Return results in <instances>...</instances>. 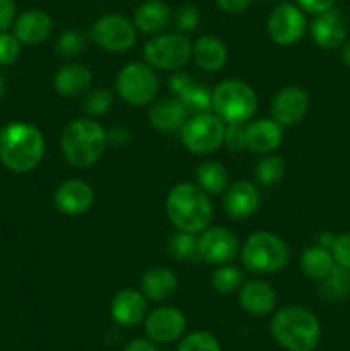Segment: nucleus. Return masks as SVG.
<instances>
[{
  "label": "nucleus",
  "mask_w": 350,
  "mask_h": 351,
  "mask_svg": "<svg viewBox=\"0 0 350 351\" xmlns=\"http://www.w3.org/2000/svg\"><path fill=\"white\" fill-rule=\"evenodd\" d=\"M45 156V137L38 127L14 122L0 130V161L14 173L33 171Z\"/></svg>",
  "instance_id": "f257e3e1"
},
{
  "label": "nucleus",
  "mask_w": 350,
  "mask_h": 351,
  "mask_svg": "<svg viewBox=\"0 0 350 351\" xmlns=\"http://www.w3.org/2000/svg\"><path fill=\"white\" fill-rule=\"evenodd\" d=\"M271 336L287 351H314L321 341V324L309 308L287 305L271 317Z\"/></svg>",
  "instance_id": "f03ea898"
},
{
  "label": "nucleus",
  "mask_w": 350,
  "mask_h": 351,
  "mask_svg": "<svg viewBox=\"0 0 350 351\" xmlns=\"http://www.w3.org/2000/svg\"><path fill=\"white\" fill-rule=\"evenodd\" d=\"M167 215L177 230L199 235L211 226L213 204L202 189L196 184L182 182L168 192Z\"/></svg>",
  "instance_id": "7ed1b4c3"
},
{
  "label": "nucleus",
  "mask_w": 350,
  "mask_h": 351,
  "mask_svg": "<svg viewBox=\"0 0 350 351\" xmlns=\"http://www.w3.org/2000/svg\"><path fill=\"white\" fill-rule=\"evenodd\" d=\"M108 144V132L93 119L72 120L60 136V149L74 168H91L102 160Z\"/></svg>",
  "instance_id": "20e7f679"
},
{
  "label": "nucleus",
  "mask_w": 350,
  "mask_h": 351,
  "mask_svg": "<svg viewBox=\"0 0 350 351\" xmlns=\"http://www.w3.org/2000/svg\"><path fill=\"white\" fill-rule=\"evenodd\" d=\"M244 267L254 274H275L290 263V249L280 237L270 232L253 233L240 247Z\"/></svg>",
  "instance_id": "39448f33"
},
{
  "label": "nucleus",
  "mask_w": 350,
  "mask_h": 351,
  "mask_svg": "<svg viewBox=\"0 0 350 351\" xmlns=\"http://www.w3.org/2000/svg\"><path fill=\"white\" fill-rule=\"evenodd\" d=\"M256 91L239 79L222 81L211 91V112L225 123H247L257 110Z\"/></svg>",
  "instance_id": "423d86ee"
},
{
  "label": "nucleus",
  "mask_w": 350,
  "mask_h": 351,
  "mask_svg": "<svg viewBox=\"0 0 350 351\" xmlns=\"http://www.w3.org/2000/svg\"><path fill=\"white\" fill-rule=\"evenodd\" d=\"M226 123L213 112L194 113L180 129L185 149L198 156L211 154L223 146Z\"/></svg>",
  "instance_id": "0eeeda50"
},
{
  "label": "nucleus",
  "mask_w": 350,
  "mask_h": 351,
  "mask_svg": "<svg viewBox=\"0 0 350 351\" xmlns=\"http://www.w3.org/2000/svg\"><path fill=\"white\" fill-rule=\"evenodd\" d=\"M158 82L154 69L143 62H130L117 74L115 89L120 98L132 106H146L156 98Z\"/></svg>",
  "instance_id": "6e6552de"
},
{
  "label": "nucleus",
  "mask_w": 350,
  "mask_h": 351,
  "mask_svg": "<svg viewBox=\"0 0 350 351\" xmlns=\"http://www.w3.org/2000/svg\"><path fill=\"white\" fill-rule=\"evenodd\" d=\"M144 60L160 71H180L192 58V45L182 33L154 34L144 45Z\"/></svg>",
  "instance_id": "1a4fd4ad"
},
{
  "label": "nucleus",
  "mask_w": 350,
  "mask_h": 351,
  "mask_svg": "<svg viewBox=\"0 0 350 351\" xmlns=\"http://www.w3.org/2000/svg\"><path fill=\"white\" fill-rule=\"evenodd\" d=\"M89 40L102 50L122 53L136 45L137 29L132 21L120 14H105L98 17L89 29Z\"/></svg>",
  "instance_id": "9d476101"
},
{
  "label": "nucleus",
  "mask_w": 350,
  "mask_h": 351,
  "mask_svg": "<svg viewBox=\"0 0 350 351\" xmlns=\"http://www.w3.org/2000/svg\"><path fill=\"white\" fill-rule=\"evenodd\" d=\"M305 27H307L305 14L297 3H280L268 16V36L280 47H292L299 43L304 36Z\"/></svg>",
  "instance_id": "9b49d317"
},
{
  "label": "nucleus",
  "mask_w": 350,
  "mask_h": 351,
  "mask_svg": "<svg viewBox=\"0 0 350 351\" xmlns=\"http://www.w3.org/2000/svg\"><path fill=\"white\" fill-rule=\"evenodd\" d=\"M199 259L208 264H229L239 256V239L232 230L225 226H209L198 239Z\"/></svg>",
  "instance_id": "f8f14e48"
},
{
  "label": "nucleus",
  "mask_w": 350,
  "mask_h": 351,
  "mask_svg": "<svg viewBox=\"0 0 350 351\" xmlns=\"http://www.w3.org/2000/svg\"><path fill=\"white\" fill-rule=\"evenodd\" d=\"M185 326H187V319L184 312L175 307H160L150 312L144 319V331L148 338L161 345L174 343L182 338Z\"/></svg>",
  "instance_id": "ddd939ff"
},
{
  "label": "nucleus",
  "mask_w": 350,
  "mask_h": 351,
  "mask_svg": "<svg viewBox=\"0 0 350 351\" xmlns=\"http://www.w3.org/2000/svg\"><path fill=\"white\" fill-rule=\"evenodd\" d=\"M54 204L65 216L86 215L95 204V191L88 182L71 178L58 185L54 194Z\"/></svg>",
  "instance_id": "4468645a"
},
{
  "label": "nucleus",
  "mask_w": 350,
  "mask_h": 351,
  "mask_svg": "<svg viewBox=\"0 0 350 351\" xmlns=\"http://www.w3.org/2000/svg\"><path fill=\"white\" fill-rule=\"evenodd\" d=\"M261 194L256 184L249 180H237L225 191L223 209L230 219L242 221L249 219L259 209Z\"/></svg>",
  "instance_id": "2eb2a0df"
},
{
  "label": "nucleus",
  "mask_w": 350,
  "mask_h": 351,
  "mask_svg": "<svg viewBox=\"0 0 350 351\" xmlns=\"http://www.w3.org/2000/svg\"><path fill=\"white\" fill-rule=\"evenodd\" d=\"M309 110V96L299 86H288L271 101V117L281 127H290L301 122Z\"/></svg>",
  "instance_id": "dca6fc26"
},
{
  "label": "nucleus",
  "mask_w": 350,
  "mask_h": 351,
  "mask_svg": "<svg viewBox=\"0 0 350 351\" xmlns=\"http://www.w3.org/2000/svg\"><path fill=\"white\" fill-rule=\"evenodd\" d=\"M311 36L323 50H336L347 40V23L338 9H329L316 14L311 24Z\"/></svg>",
  "instance_id": "f3484780"
},
{
  "label": "nucleus",
  "mask_w": 350,
  "mask_h": 351,
  "mask_svg": "<svg viewBox=\"0 0 350 351\" xmlns=\"http://www.w3.org/2000/svg\"><path fill=\"white\" fill-rule=\"evenodd\" d=\"M168 88L191 113L211 112V91L192 75L175 71V74L168 79Z\"/></svg>",
  "instance_id": "a211bd4d"
},
{
  "label": "nucleus",
  "mask_w": 350,
  "mask_h": 351,
  "mask_svg": "<svg viewBox=\"0 0 350 351\" xmlns=\"http://www.w3.org/2000/svg\"><path fill=\"white\" fill-rule=\"evenodd\" d=\"M112 319L122 328H132V326L144 322L148 315V298L144 297L143 291L120 290L113 297L112 305H110Z\"/></svg>",
  "instance_id": "6ab92c4d"
},
{
  "label": "nucleus",
  "mask_w": 350,
  "mask_h": 351,
  "mask_svg": "<svg viewBox=\"0 0 350 351\" xmlns=\"http://www.w3.org/2000/svg\"><path fill=\"white\" fill-rule=\"evenodd\" d=\"M246 149L256 154H270L280 147L283 141V127L270 119H257L244 127Z\"/></svg>",
  "instance_id": "aec40b11"
},
{
  "label": "nucleus",
  "mask_w": 350,
  "mask_h": 351,
  "mask_svg": "<svg viewBox=\"0 0 350 351\" xmlns=\"http://www.w3.org/2000/svg\"><path fill=\"white\" fill-rule=\"evenodd\" d=\"M54 31V19L48 12L31 9L14 21V34L23 45H40L48 40Z\"/></svg>",
  "instance_id": "412c9836"
},
{
  "label": "nucleus",
  "mask_w": 350,
  "mask_h": 351,
  "mask_svg": "<svg viewBox=\"0 0 350 351\" xmlns=\"http://www.w3.org/2000/svg\"><path fill=\"white\" fill-rule=\"evenodd\" d=\"M189 113L191 112L187 110V106L174 96V98H163L153 103L150 113H148V119L154 130L172 134L182 129V125L187 122Z\"/></svg>",
  "instance_id": "4be33fe9"
},
{
  "label": "nucleus",
  "mask_w": 350,
  "mask_h": 351,
  "mask_svg": "<svg viewBox=\"0 0 350 351\" xmlns=\"http://www.w3.org/2000/svg\"><path fill=\"white\" fill-rule=\"evenodd\" d=\"M239 305L247 314L264 317V315H270L277 307V293L266 281H249L240 287Z\"/></svg>",
  "instance_id": "5701e85b"
},
{
  "label": "nucleus",
  "mask_w": 350,
  "mask_h": 351,
  "mask_svg": "<svg viewBox=\"0 0 350 351\" xmlns=\"http://www.w3.org/2000/svg\"><path fill=\"white\" fill-rule=\"evenodd\" d=\"M174 19L172 9L163 0H146L134 10V26L144 34H160Z\"/></svg>",
  "instance_id": "b1692460"
},
{
  "label": "nucleus",
  "mask_w": 350,
  "mask_h": 351,
  "mask_svg": "<svg viewBox=\"0 0 350 351\" xmlns=\"http://www.w3.org/2000/svg\"><path fill=\"white\" fill-rule=\"evenodd\" d=\"M178 290L177 274L170 267H151L141 278V291L148 300L165 302Z\"/></svg>",
  "instance_id": "393cba45"
},
{
  "label": "nucleus",
  "mask_w": 350,
  "mask_h": 351,
  "mask_svg": "<svg viewBox=\"0 0 350 351\" xmlns=\"http://www.w3.org/2000/svg\"><path fill=\"white\" fill-rule=\"evenodd\" d=\"M192 58L201 71L213 74L226 65L229 50L220 38L206 34L192 45Z\"/></svg>",
  "instance_id": "a878e982"
},
{
  "label": "nucleus",
  "mask_w": 350,
  "mask_h": 351,
  "mask_svg": "<svg viewBox=\"0 0 350 351\" xmlns=\"http://www.w3.org/2000/svg\"><path fill=\"white\" fill-rule=\"evenodd\" d=\"M93 74L86 65L69 64L58 69L54 75V86L57 93L65 98H74L91 86Z\"/></svg>",
  "instance_id": "bb28decb"
},
{
  "label": "nucleus",
  "mask_w": 350,
  "mask_h": 351,
  "mask_svg": "<svg viewBox=\"0 0 350 351\" xmlns=\"http://www.w3.org/2000/svg\"><path fill=\"white\" fill-rule=\"evenodd\" d=\"M196 185L208 195L223 194L230 185V173L220 161H205L196 170Z\"/></svg>",
  "instance_id": "cd10ccee"
},
{
  "label": "nucleus",
  "mask_w": 350,
  "mask_h": 351,
  "mask_svg": "<svg viewBox=\"0 0 350 351\" xmlns=\"http://www.w3.org/2000/svg\"><path fill=\"white\" fill-rule=\"evenodd\" d=\"M333 267H335V259H333L331 250L325 249L321 245L309 247L301 257L302 273L314 281L325 280L331 273Z\"/></svg>",
  "instance_id": "c85d7f7f"
},
{
  "label": "nucleus",
  "mask_w": 350,
  "mask_h": 351,
  "mask_svg": "<svg viewBox=\"0 0 350 351\" xmlns=\"http://www.w3.org/2000/svg\"><path fill=\"white\" fill-rule=\"evenodd\" d=\"M319 291L329 302L345 300L350 295V271L335 264L331 273L321 280Z\"/></svg>",
  "instance_id": "c756f323"
},
{
  "label": "nucleus",
  "mask_w": 350,
  "mask_h": 351,
  "mask_svg": "<svg viewBox=\"0 0 350 351\" xmlns=\"http://www.w3.org/2000/svg\"><path fill=\"white\" fill-rule=\"evenodd\" d=\"M254 175L256 180L264 187H273L278 182H281L285 175V163L280 156L277 154H264L259 161H257L256 168H254Z\"/></svg>",
  "instance_id": "7c9ffc66"
},
{
  "label": "nucleus",
  "mask_w": 350,
  "mask_h": 351,
  "mask_svg": "<svg viewBox=\"0 0 350 351\" xmlns=\"http://www.w3.org/2000/svg\"><path fill=\"white\" fill-rule=\"evenodd\" d=\"M244 271L237 266H230L229 264H222L215 273L211 274V287L215 288L218 293L229 295L233 291L240 290L244 285Z\"/></svg>",
  "instance_id": "2f4dec72"
},
{
  "label": "nucleus",
  "mask_w": 350,
  "mask_h": 351,
  "mask_svg": "<svg viewBox=\"0 0 350 351\" xmlns=\"http://www.w3.org/2000/svg\"><path fill=\"white\" fill-rule=\"evenodd\" d=\"M168 252L174 259L177 261H192L199 257L198 252V239L194 233L187 232H177L170 237L168 240Z\"/></svg>",
  "instance_id": "473e14b6"
},
{
  "label": "nucleus",
  "mask_w": 350,
  "mask_h": 351,
  "mask_svg": "<svg viewBox=\"0 0 350 351\" xmlns=\"http://www.w3.org/2000/svg\"><path fill=\"white\" fill-rule=\"evenodd\" d=\"M86 50V36L78 29H69L58 36L55 51L62 58H74Z\"/></svg>",
  "instance_id": "72a5a7b5"
},
{
  "label": "nucleus",
  "mask_w": 350,
  "mask_h": 351,
  "mask_svg": "<svg viewBox=\"0 0 350 351\" xmlns=\"http://www.w3.org/2000/svg\"><path fill=\"white\" fill-rule=\"evenodd\" d=\"M177 351H222V346L211 332L196 331L182 339Z\"/></svg>",
  "instance_id": "f704fd0d"
},
{
  "label": "nucleus",
  "mask_w": 350,
  "mask_h": 351,
  "mask_svg": "<svg viewBox=\"0 0 350 351\" xmlns=\"http://www.w3.org/2000/svg\"><path fill=\"white\" fill-rule=\"evenodd\" d=\"M113 105V96L108 89H95V91L88 93L84 98V113L89 119L95 117H102L110 112Z\"/></svg>",
  "instance_id": "c9c22d12"
},
{
  "label": "nucleus",
  "mask_w": 350,
  "mask_h": 351,
  "mask_svg": "<svg viewBox=\"0 0 350 351\" xmlns=\"http://www.w3.org/2000/svg\"><path fill=\"white\" fill-rule=\"evenodd\" d=\"M174 21H175V27H177L182 34L191 33V31H194L196 27H198L199 21H201V14H199L198 7L182 5L180 9L175 12Z\"/></svg>",
  "instance_id": "e433bc0d"
},
{
  "label": "nucleus",
  "mask_w": 350,
  "mask_h": 351,
  "mask_svg": "<svg viewBox=\"0 0 350 351\" xmlns=\"http://www.w3.org/2000/svg\"><path fill=\"white\" fill-rule=\"evenodd\" d=\"M21 45L16 34L0 33V65L14 64L21 53Z\"/></svg>",
  "instance_id": "4c0bfd02"
},
{
  "label": "nucleus",
  "mask_w": 350,
  "mask_h": 351,
  "mask_svg": "<svg viewBox=\"0 0 350 351\" xmlns=\"http://www.w3.org/2000/svg\"><path fill=\"white\" fill-rule=\"evenodd\" d=\"M331 254L336 266L345 267V269L350 271V232L342 233V235L336 237Z\"/></svg>",
  "instance_id": "58836bf2"
},
{
  "label": "nucleus",
  "mask_w": 350,
  "mask_h": 351,
  "mask_svg": "<svg viewBox=\"0 0 350 351\" xmlns=\"http://www.w3.org/2000/svg\"><path fill=\"white\" fill-rule=\"evenodd\" d=\"M223 144L233 153L246 149V134H244L242 123H226Z\"/></svg>",
  "instance_id": "ea45409f"
},
{
  "label": "nucleus",
  "mask_w": 350,
  "mask_h": 351,
  "mask_svg": "<svg viewBox=\"0 0 350 351\" xmlns=\"http://www.w3.org/2000/svg\"><path fill=\"white\" fill-rule=\"evenodd\" d=\"M16 21V2L14 0H0V33L9 29Z\"/></svg>",
  "instance_id": "a19ab883"
},
{
  "label": "nucleus",
  "mask_w": 350,
  "mask_h": 351,
  "mask_svg": "<svg viewBox=\"0 0 350 351\" xmlns=\"http://www.w3.org/2000/svg\"><path fill=\"white\" fill-rule=\"evenodd\" d=\"M299 7H301L304 12L309 14H321L325 10H329L335 7L336 0H295Z\"/></svg>",
  "instance_id": "79ce46f5"
},
{
  "label": "nucleus",
  "mask_w": 350,
  "mask_h": 351,
  "mask_svg": "<svg viewBox=\"0 0 350 351\" xmlns=\"http://www.w3.org/2000/svg\"><path fill=\"white\" fill-rule=\"evenodd\" d=\"M253 3V0H216V5L225 14H240Z\"/></svg>",
  "instance_id": "37998d69"
},
{
  "label": "nucleus",
  "mask_w": 350,
  "mask_h": 351,
  "mask_svg": "<svg viewBox=\"0 0 350 351\" xmlns=\"http://www.w3.org/2000/svg\"><path fill=\"white\" fill-rule=\"evenodd\" d=\"M124 351H158L154 343L151 339H132L130 343H127V346Z\"/></svg>",
  "instance_id": "c03bdc74"
},
{
  "label": "nucleus",
  "mask_w": 350,
  "mask_h": 351,
  "mask_svg": "<svg viewBox=\"0 0 350 351\" xmlns=\"http://www.w3.org/2000/svg\"><path fill=\"white\" fill-rule=\"evenodd\" d=\"M335 240H336V235H333V233H329V232H323L321 235L318 237V245L331 250L333 245H335Z\"/></svg>",
  "instance_id": "a18cd8bd"
},
{
  "label": "nucleus",
  "mask_w": 350,
  "mask_h": 351,
  "mask_svg": "<svg viewBox=\"0 0 350 351\" xmlns=\"http://www.w3.org/2000/svg\"><path fill=\"white\" fill-rule=\"evenodd\" d=\"M342 60L347 67H350V40L347 43H343L342 48Z\"/></svg>",
  "instance_id": "49530a36"
},
{
  "label": "nucleus",
  "mask_w": 350,
  "mask_h": 351,
  "mask_svg": "<svg viewBox=\"0 0 350 351\" xmlns=\"http://www.w3.org/2000/svg\"><path fill=\"white\" fill-rule=\"evenodd\" d=\"M5 95V81H3V75L0 74V99Z\"/></svg>",
  "instance_id": "de8ad7c7"
}]
</instances>
